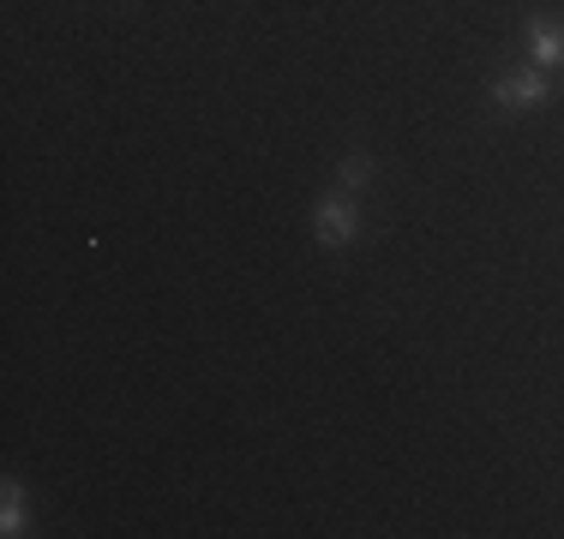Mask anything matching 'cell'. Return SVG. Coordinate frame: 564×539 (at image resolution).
I'll return each instance as SVG.
<instances>
[{"instance_id": "obj_2", "label": "cell", "mask_w": 564, "mask_h": 539, "mask_svg": "<svg viewBox=\"0 0 564 539\" xmlns=\"http://www.w3.org/2000/svg\"><path fill=\"white\" fill-rule=\"evenodd\" d=\"M313 234H318V246L343 252L348 240L360 234V210H355V198H348V193H337V198H318V205H313Z\"/></svg>"}, {"instance_id": "obj_5", "label": "cell", "mask_w": 564, "mask_h": 539, "mask_svg": "<svg viewBox=\"0 0 564 539\" xmlns=\"http://www.w3.org/2000/svg\"><path fill=\"white\" fill-rule=\"evenodd\" d=\"M0 534H12V539L24 534V485H19V480H7V509H0Z\"/></svg>"}, {"instance_id": "obj_1", "label": "cell", "mask_w": 564, "mask_h": 539, "mask_svg": "<svg viewBox=\"0 0 564 539\" xmlns=\"http://www.w3.org/2000/svg\"><path fill=\"white\" fill-rule=\"evenodd\" d=\"M487 97H492V108H499V114H534V108L553 102V85H546L541 66H510V73L492 78Z\"/></svg>"}, {"instance_id": "obj_3", "label": "cell", "mask_w": 564, "mask_h": 539, "mask_svg": "<svg viewBox=\"0 0 564 539\" xmlns=\"http://www.w3.org/2000/svg\"><path fill=\"white\" fill-rule=\"evenodd\" d=\"M522 48H529V61L541 66V73H564V19L534 12L529 31H522Z\"/></svg>"}, {"instance_id": "obj_4", "label": "cell", "mask_w": 564, "mask_h": 539, "mask_svg": "<svg viewBox=\"0 0 564 539\" xmlns=\"http://www.w3.org/2000/svg\"><path fill=\"white\" fill-rule=\"evenodd\" d=\"M379 174V162H372V151H348L343 168H337V193H360V186Z\"/></svg>"}]
</instances>
